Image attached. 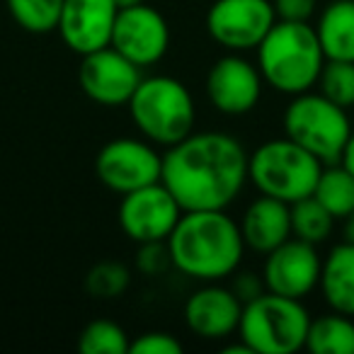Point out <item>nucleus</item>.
<instances>
[{
    "mask_svg": "<svg viewBox=\"0 0 354 354\" xmlns=\"http://www.w3.org/2000/svg\"><path fill=\"white\" fill-rule=\"evenodd\" d=\"M160 183L183 212L228 209L248 183V153L231 133L192 131L162 156Z\"/></svg>",
    "mask_w": 354,
    "mask_h": 354,
    "instance_id": "nucleus-1",
    "label": "nucleus"
},
{
    "mask_svg": "<svg viewBox=\"0 0 354 354\" xmlns=\"http://www.w3.org/2000/svg\"><path fill=\"white\" fill-rule=\"evenodd\" d=\"M165 245L170 265L202 284L233 277L245 252L241 226L226 209L183 212Z\"/></svg>",
    "mask_w": 354,
    "mask_h": 354,
    "instance_id": "nucleus-2",
    "label": "nucleus"
},
{
    "mask_svg": "<svg viewBox=\"0 0 354 354\" xmlns=\"http://www.w3.org/2000/svg\"><path fill=\"white\" fill-rule=\"evenodd\" d=\"M323 64V46L308 22L277 20L257 46L262 80L284 95L308 93L318 83Z\"/></svg>",
    "mask_w": 354,
    "mask_h": 354,
    "instance_id": "nucleus-3",
    "label": "nucleus"
},
{
    "mask_svg": "<svg viewBox=\"0 0 354 354\" xmlns=\"http://www.w3.org/2000/svg\"><path fill=\"white\" fill-rule=\"evenodd\" d=\"M127 107L133 127L153 146L170 148L194 131L197 107L192 93L172 75L141 78Z\"/></svg>",
    "mask_w": 354,
    "mask_h": 354,
    "instance_id": "nucleus-4",
    "label": "nucleus"
},
{
    "mask_svg": "<svg viewBox=\"0 0 354 354\" xmlns=\"http://www.w3.org/2000/svg\"><path fill=\"white\" fill-rule=\"evenodd\" d=\"M310 315L299 299L265 291L243 306L238 335L252 354H294L306 347Z\"/></svg>",
    "mask_w": 354,
    "mask_h": 354,
    "instance_id": "nucleus-5",
    "label": "nucleus"
},
{
    "mask_svg": "<svg viewBox=\"0 0 354 354\" xmlns=\"http://www.w3.org/2000/svg\"><path fill=\"white\" fill-rule=\"evenodd\" d=\"M323 162L291 138L265 141L248 156V180L260 194L294 204L310 197Z\"/></svg>",
    "mask_w": 354,
    "mask_h": 354,
    "instance_id": "nucleus-6",
    "label": "nucleus"
},
{
    "mask_svg": "<svg viewBox=\"0 0 354 354\" xmlns=\"http://www.w3.org/2000/svg\"><path fill=\"white\" fill-rule=\"evenodd\" d=\"M284 133L301 148L313 153L323 165L339 162L352 136L347 109L330 102L320 93L294 95L284 109Z\"/></svg>",
    "mask_w": 354,
    "mask_h": 354,
    "instance_id": "nucleus-7",
    "label": "nucleus"
},
{
    "mask_svg": "<svg viewBox=\"0 0 354 354\" xmlns=\"http://www.w3.org/2000/svg\"><path fill=\"white\" fill-rule=\"evenodd\" d=\"M162 156L146 138H112L95 158V175L107 189L129 194L146 185L160 183Z\"/></svg>",
    "mask_w": 354,
    "mask_h": 354,
    "instance_id": "nucleus-8",
    "label": "nucleus"
},
{
    "mask_svg": "<svg viewBox=\"0 0 354 354\" xmlns=\"http://www.w3.org/2000/svg\"><path fill=\"white\" fill-rule=\"evenodd\" d=\"M274 22L272 0H216L207 12L209 37L233 54L257 49Z\"/></svg>",
    "mask_w": 354,
    "mask_h": 354,
    "instance_id": "nucleus-9",
    "label": "nucleus"
},
{
    "mask_svg": "<svg viewBox=\"0 0 354 354\" xmlns=\"http://www.w3.org/2000/svg\"><path fill=\"white\" fill-rule=\"evenodd\" d=\"M180 216H183V209L162 183H153L122 194V204L117 212L119 228L136 245L165 243Z\"/></svg>",
    "mask_w": 354,
    "mask_h": 354,
    "instance_id": "nucleus-10",
    "label": "nucleus"
},
{
    "mask_svg": "<svg viewBox=\"0 0 354 354\" xmlns=\"http://www.w3.org/2000/svg\"><path fill=\"white\" fill-rule=\"evenodd\" d=\"M78 83L85 97L102 107H122L129 104L133 90L141 83V71L136 64L119 54L114 46H104L93 54L80 56Z\"/></svg>",
    "mask_w": 354,
    "mask_h": 354,
    "instance_id": "nucleus-11",
    "label": "nucleus"
},
{
    "mask_svg": "<svg viewBox=\"0 0 354 354\" xmlns=\"http://www.w3.org/2000/svg\"><path fill=\"white\" fill-rule=\"evenodd\" d=\"M109 46H114L138 68H148L165 56L167 46H170V27H167L165 17L146 3L124 8L119 10L117 22H114Z\"/></svg>",
    "mask_w": 354,
    "mask_h": 354,
    "instance_id": "nucleus-12",
    "label": "nucleus"
},
{
    "mask_svg": "<svg viewBox=\"0 0 354 354\" xmlns=\"http://www.w3.org/2000/svg\"><path fill=\"white\" fill-rule=\"evenodd\" d=\"M320 267L323 260L315 245L299 238H289L279 248L267 252L262 279L272 294L304 301L308 294H313V289H318Z\"/></svg>",
    "mask_w": 354,
    "mask_h": 354,
    "instance_id": "nucleus-13",
    "label": "nucleus"
},
{
    "mask_svg": "<svg viewBox=\"0 0 354 354\" xmlns=\"http://www.w3.org/2000/svg\"><path fill=\"white\" fill-rule=\"evenodd\" d=\"M262 83L260 68L231 51L209 68L207 97L221 114L238 117L260 102Z\"/></svg>",
    "mask_w": 354,
    "mask_h": 354,
    "instance_id": "nucleus-14",
    "label": "nucleus"
},
{
    "mask_svg": "<svg viewBox=\"0 0 354 354\" xmlns=\"http://www.w3.org/2000/svg\"><path fill=\"white\" fill-rule=\"evenodd\" d=\"M117 15L114 0H64L56 32L73 54L85 56L112 44Z\"/></svg>",
    "mask_w": 354,
    "mask_h": 354,
    "instance_id": "nucleus-15",
    "label": "nucleus"
},
{
    "mask_svg": "<svg viewBox=\"0 0 354 354\" xmlns=\"http://www.w3.org/2000/svg\"><path fill=\"white\" fill-rule=\"evenodd\" d=\"M243 301L233 289L216 281H204L202 289L192 291L185 304V323L189 333L202 339L231 337L241 325Z\"/></svg>",
    "mask_w": 354,
    "mask_h": 354,
    "instance_id": "nucleus-16",
    "label": "nucleus"
},
{
    "mask_svg": "<svg viewBox=\"0 0 354 354\" xmlns=\"http://www.w3.org/2000/svg\"><path fill=\"white\" fill-rule=\"evenodd\" d=\"M238 226L245 248L267 255L291 238V207L281 199L260 194V199L245 209Z\"/></svg>",
    "mask_w": 354,
    "mask_h": 354,
    "instance_id": "nucleus-17",
    "label": "nucleus"
},
{
    "mask_svg": "<svg viewBox=\"0 0 354 354\" xmlns=\"http://www.w3.org/2000/svg\"><path fill=\"white\" fill-rule=\"evenodd\" d=\"M318 289L325 304L344 315H354V243H337L320 267Z\"/></svg>",
    "mask_w": 354,
    "mask_h": 354,
    "instance_id": "nucleus-18",
    "label": "nucleus"
},
{
    "mask_svg": "<svg viewBox=\"0 0 354 354\" xmlns=\"http://www.w3.org/2000/svg\"><path fill=\"white\" fill-rule=\"evenodd\" d=\"M315 35L325 59L354 64V0H333L323 8Z\"/></svg>",
    "mask_w": 354,
    "mask_h": 354,
    "instance_id": "nucleus-19",
    "label": "nucleus"
},
{
    "mask_svg": "<svg viewBox=\"0 0 354 354\" xmlns=\"http://www.w3.org/2000/svg\"><path fill=\"white\" fill-rule=\"evenodd\" d=\"M313 354H354V320L344 313H325L310 318L306 347Z\"/></svg>",
    "mask_w": 354,
    "mask_h": 354,
    "instance_id": "nucleus-20",
    "label": "nucleus"
},
{
    "mask_svg": "<svg viewBox=\"0 0 354 354\" xmlns=\"http://www.w3.org/2000/svg\"><path fill=\"white\" fill-rule=\"evenodd\" d=\"M313 197L335 218H344L354 209V175L342 162H333V165L323 167L318 183H315Z\"/></svg>",
    "mask_w": 354,
    "mask_h": 354,
    "instance_id": "nucleus-21",
    "label": "nucleus"
},
{
    "mask_svg": "<svg viewBox=\"0 0 354 354\" xmlns=\"http://www.w3.org/2000/svg\"><path fill=\"white\" fill-rule=\"evenodd\" d=\"M291 207V236L306 241L310 245H320L330 238L335 226V216L310 194Z\"/></svg>",
    "mask_w": 354,
    "mask_h": 354,
    "instance_id": "nucleus-22",
    "label": "nucleus"
},
{
    "mask_svg": "<svg viewBox=\"0 0 354 354\" xmlns=\"http://www.w3.org/2000/svg\"><path fill=\"white\" fill-rule=\"evenodd\" d=\"M17 27L32 35L56 32L64 10V0H6Z\"/></svg>",
    "mask_w": 354,
    "mask_h": 354,
    "instance_id": "nucleus-23",
    "label": "nucleus"
},
{
    "mask_svg": "<svg viewBox=\"0 0 354 354\" xmlns=\"http://www.w3.org/2000/svg\"><path fill=\"white\" fill-rule=\"evenodd\" d=\"M131 339L119 323L107 318L90 320L78 337V349L83 354H129Z\"/></svg>",
    "mask_w": 354,
    "mask_h": 354,
    "instance_id": "nucleus-24",
    "label": "nucleus"
},
{
    "mask_svg": "<svg viewBox=\"0 0 354 354\" xmlns=\"http://www.w3.org/2000/svg\"><path fill=\"white\" fill-rule=\"evenodd\" d=\"M320 95L339 107H354V64L352 61H335L325 59L318 75Z\"/></svg>",
    "mask_w": 354,
    "mask_h": 354,
    "instance_id": "nucleus-25",
    "label": "nucleus"
},
{
    "mask_svg": "<svg viewBox=\"0 0 354 354\" xmlns=\"http://www.w3.org/2000/svg\"><path fill=\"white\" fill-rule=\"evenodd\" d=\"M129 281L131 274L124 265L112 260L97 262L93 270L88 272V279H85V289L95 299H117L124 291L129 289Z\"/></svg>",
    "mask_w": 354,
    "mask_h": 354,
    "instance_id": "nucleus-26",
    "label": "nucleus"
},
{
    "mask_svg": "<svg viewBox=\"0 0 354 354\" xmlns=\"http://www.w3.org/2000/svg\"><path fill=\"white\" fill-rule=\"evenodd\" d=\"M129 354H183V342L170 333H143L129 347Z\"/></svg>",
    "mask_w": 354,
    "mask_h": 354,
    "instance_id": "nucleus-27",
    "label": "nucleus"
},
{
    "mask_svg": "<svg viewBox=\"0 0 354 354\" xmlns=\"http://www.w3.org/2000/svg\"><path fill=\"white\" fill-rule=\"evenodd\" d=\"M136 265L143 274H156V272H162L167 265H170L167 245L165 243H141V245H138Z\"/></svg>",
    "mask_w": 354,
    "mask_h": 354,
    "instance_id": "nucleus-28",
    "label": "nucleus"
},
{
    "mask_svg": "<svg viewBox=\"0 0 354 354\" xmlns=\"http://www.w3.org/2000/svg\"><path fill=\"white\" fill-rule=\"evenodd\" d=\"M277 20L286 22H308L315 12L318 0H272Z\"/></svg>",
    "mask_w": 354,
    "mask_h": 354,
    "instance_id": "nucleus-29",
    "label": "nucleus"
},
{
    "mask_svg": "<svg viewBox=\"0 0 354 354\" xmlns=\"http://www.w3.org/2000/svg\"><path fill=\"white\" fill-rule=\"evenodd\" d=\"M233 294L243 301V306L250 304L252 299H257L260 294H265L267 286H265V279L262 274H252V272H241V274L233 277Z\"/></svg>",
    "mask_w": 354,
    "mask_h": 354,
    "instance_id": "nucleus-30",
    "label": "nucleus"
},
{
    "mask_svg": "<svg viewBox=\"0 0 354 354\" xmlns=\"http://www.w3.org/2000/svg\"><path fill=\"white\" fill-rule=\"evenodd\" d=\"M339 162L354 175V129H352V136H349L347 146H344V153H342V158H339Z\"/></svg>",
    "mask_w": 354,
    "mask_h": 354,
    "instance_id": "nucleus-31",
    "label": "nucleus"
},
{
    "mask_svg": "<svg viewBox=\"0 0 354 354\" xmlns=\"http://www.w3.org/2000/svg\"><path fill=\"white\" fill-rule=\"evenodd\" d=\"M342 221H344L342 223V238L347 243H354V209L342 218Z\"/></svg>",
    "mask_w": 354,
    "mask_h": 354,
    "instance_id": "nucleus-32",
    "label": "nucleus"
},
{
    "mask_svg": "<svg viewBox=\"0 0 354 354\" xmlns=\"http://www.w3.org/2000/svg\"><path fill=\"white\" fill-rule=\"evenodd\" d=\"M141 3H146V0H114V6H117L119 10H124V8H133V6H141Z\"/></svg>",
    "mask_w": 354,
    "mask_h": 354,
    "instance_id": "nucleus-33",
    "label": "nucleus"
}]
</instances>
